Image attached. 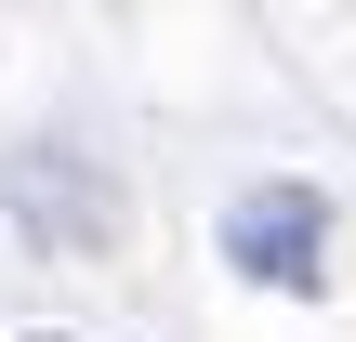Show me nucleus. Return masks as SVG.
<instances>
[{"mask_svg":"<svg viewBox=\"0 0 356 342\" xmlns=\"http://www.w3.org/2000/svg\"><path fill=\"white\" fill-rule=\"evenodd\" d=\"M225 264H238L251 290H317V277H330V198H317V185H251V198L225 211Z\"/></svg>","mask_w":356,"mask_h":342,"instance_id":"1","label":"nucleus"}]
</instances>
